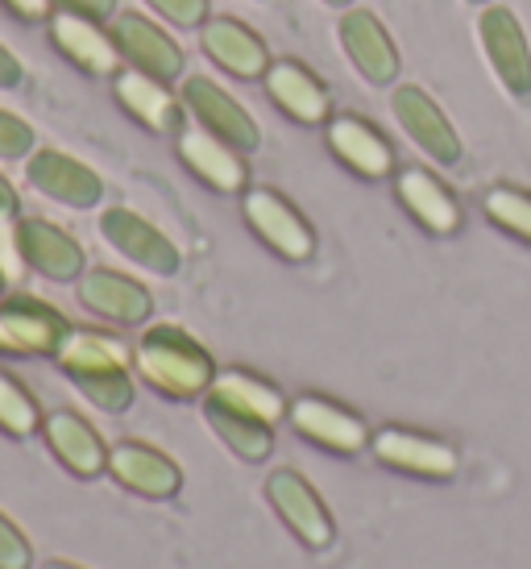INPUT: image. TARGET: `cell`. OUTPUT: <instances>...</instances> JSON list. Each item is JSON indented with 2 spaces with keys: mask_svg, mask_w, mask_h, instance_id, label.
Here are the masks:
<instances>
[{
  "mask_svg": "<svg viewBox=\"0 0 531 569\" xmlns=\"http://www.w3.org/2000/svg\"><path fill=\"white\" fill-rule=\"evenodd\" d=\"M133 366L141 379L167 399H196L217 379L208 349L174 325H158L146 332L133 349Z\"/></svg>",
  "mask_w": 531,
  "mask_h": 569,
  "instance_id": "obj_1",
  "label": "cell"
},
{
  "mask_svg": "<svg viewBox=\"0 0 531 569\" xmlns=\"http://www.w3.org/2000/svg\"><path fill=\"white\" fill-rule=\"evenodd\" d=\"M478 38H482L485 59H490L502 88L511 96H531V47L523 21L511 9L490 4L478 17Z\"/></svg>",
  "mask_w": 531,
  "mask_h": 569,
  "instance_id": "obj_2",
  "label": "cell"
},
{
  "mask_svg": "<svg viewBox=\"0 0 531 569\" xmlns=\"http://www.w3.org/2000/svg\"><path fill=\"white\" fill-rule=\"evenodd\" d=\"M391 112L428 159L449 162V167L461 162V138H457L453 121L440 112V104L423 92L420 83H399L391 92Z\"/></svg>",
  "mask_w": 531,
  "mask_h": 569,
  "instance_id": "obj_3",
  "label": "cell"
},
{
  "mask_svg": "<svg viewBox=\"0 0 531 569\" xmlns=\"http://www.w3.org/2000/svg\"><path fill=\"white\" fill-rule=\"evenodd\" d=\"M67 320L59 308L33 300V296H13L0 303V353H59L67 337Z\"/></svg>",
  "mask_w": 531,
  "mask_h": 569,
  "instance_id": "obj_4",
  "label": "cell"
},
{
  "mask_svg": "<svg viewBox=\"0 0 531 569\" xmlns=\"http://www.w3.org/2000/svg\"><path fill=\"white\" fill-rule=\"evenodd\" d=\"M266 499L274 503V511L282 516V523L295 532L308 549H329L337 528H332L329 507L320 503V495L308 487V478L295 470H274L266 478Z\"/></svg>",
  "mask_w": 531,
  "mask_h": 569,
  "instance_id": "obj_5",
  "label": "cell"
},
{
  "mask_svg": "<svg viewBox=\"0 0 531 569\" xmlns=\"http://www.w3.org/2000/svg\"><path fill=\"white\" fill-rule=\"evenodd\" d=\"M246 221H250L253 233H258L274 253H282L287 262H308L315 253L312 224L303 221L279 191H270V188L246 191Z\"/></svg>",
  "mask_w": 531,
  "mask_h": 569,
  "instance_id": "obj_6",
  "label": "cell"
},
{
  "mask_svg": "<svg viewBox=\"0 0 531 569\" xmlns=\"http://www.w3.org/2000/svg\"><path fill=\"white\" fill-rule=\"evenodd\" d=\"M183 104H188L191 117H196L203 129H212L220 142H229L233 150H241V154L258 150V142H262L258 121H253L250 112L241 109L220 83L208 80V76H188V80H183Z\"/></svg>",
  "mask_w": 531,
  "mask_h": 569,
  "instance_id": "obj_7",
  "label": "cell"
},
{
  "mask_svg": "<svg viewBox=\"0 0 531 569\" xmlns=\"http://www.w3.org/2000/svg\"><path fill=\"white\" fill-rule=\"evenodd\" d=\"M109 30H112L117 50H121L138 71H146V76H154V80H162V83H171L183 76V50H179V42H174L162 26H154L150 17L117 13Z\"/></svg>",
  "mask_w": 531,
  "mask_h": 569,
  "instance_id": "obj_8",
  "label": "cell"
},
{
  "mask_svg": "<svg viewBox=\"0 0 531 569\" xmlns=\"http://www.w3.org/2000/svg\"><path fill=\"white\" fill-rule=\"evenodd\" d=\"M26 179L42 196H50V200H59L67 208H92L104 196L100 174L92 167H83L79 159H71V154H63V150H54V146H42L26 159Z\"/></svg>",
  "mask_w": 531,
  "mask_h": 569,
  "instance_id": "obj_9",
  "label": "cell"
},
{
  "mask_svg": "<svg viewBox=\"0 0 531 569\" xmlns=\"http://www.w3.org/2000/svg\"><path fill=\"white\" fill-rule=\"evenodd\" d=\"M100 233H104L112 250H121L129 262L154 270V274H174L179 262H183L179 250H174V241L162 229H154L146 217H138L133 208H109L100 217Z\"/></svg>",
  "mask_w": 531,
  "mask_h": 569,
  "instance_id": "obj_10",
  "label": "cell"
},
{
  "mask_svg": "<svg viewBox=\"0 0 531 569\" xmlns=\"http://www.w3.org/2000/svg\"><path fill=\"white\" fill-rule=\"evenodd\" d=\"M337 38H341L344 54L353 59V67L365 80L378 83V88L394 83V76H399V50H394L387 26L370 9H349L337 21Z\"/></svg>",
  "mask_w": 531,
  "mask_h": 569,
  "instance_id": "obj_11",
  "label": "cell"
},
{
  "mask_svg": "<svg viewBox=\"0 0 531 569\" xmlns=\"http://www.w3.org/2000/svg\"><path fill=\"white\" fill-rule=\"evenodd\" d=\"M76 296L79 303L104 320H117V325H141V320L154 312V300L141 283H133L129 274H117V270H83L76 279Z\"/></svg>",
  "mask_w": 531,
  "mask_h": 569,
  "instance_id": "obj_12",
  "label": "cell"
},
{
  "mask_svg": "<svg viewBox=\"0 0 531 569\" xmlns=\"http://www.w3.org/2000/svg\"><path fill=\"white\" fill-rule=\"evenodd\" d=\"M374 453L382 466L403 470V475H420V478L457 475L453 445L437 441V437H423V432H407V428H382L374 437Z\"/></svg>",
  "mask_w": 531,
  "mask_h": 569,
  "instance_id": "obj_13",
  "label": "cell"
},
{
  "mask_svg": "<svg viewBox=\"0 0 531 569\" xmlns=\"http://www.w3.org/2000/svg\"><path fill=\"white\" fill-rule=\"evenodd\" d=\"M109 475L146 499H171L174 490L183 487L179 466L141 441H121L117 449H109Z\"/></svg>",
  "mask_w": 531,
  "mask_h": 569,
  "instance_id": "obj_14",
  "label": "cell"
},
{
  "mask_svg": "<svg viewBox=\"0 0 531 569\" xmlns=\"http://www.w3.org/2000/svg\"><path fill=\"white\" fill-rule=\"evenodd\" d=\"M266 92L287 117H295L299 126H324L332 112L329 88L315 80L312 71L295 59H279L266 71Z\"/></svg>",
  "mask_w": 531,
  "mask_h": 569,
  "instance_id": "obj_15",
  "label": "cell"
},
{
  "mask_svg": "<svg viewBox=\"0 0 531 569\" xmlns=\"http://www.w3.org/2000/svg\"><path fill=\"white\" fill-rule=\"evenodd\" d=\"M291 425H295L308 441L324 445L332 453H358V449H365V441H370L361 416H353V411L341 408V403H329V399H315V396H303L291 403Z\"/></svg>",
  "mask_w": 531,
  "mask_h": 569,
  "instance_id": "obj_16",
  "label": "cell"
},
{
  "mask_svg": "<svg viewBox=\"0 0 531 569\" xmlns=\"http://www.w3.org/2000/svg\"><path fill=\"white\" fill-rule=\"evenodd\" d=\"M203 50L217 59L229 76L237 80H266L270 71V50L250 26H241L233 17H217V21H203Z\"/></svg>",
  "mask_w": 531,
  "mask_h": 569,
  "instance_id": "obj_17",
  "label": "cell"
},
{
  "mask_svg": "<svg viewBox=\"0 0 531 569\" xmlns=\"http://www.w3.org/2000/svg\"><path fill=\"white\" fill-rule=\"evenodd\" d=\"M394 191H399V204H403L428 233H440V238H444V233H457V229H461V204H457V196L444 188L432 171L407 167V171H399V179H394Z\"/></svg>",
  "mask_w": 531,
  "mask_h": 569,
  "instance_id": "obj_18",
  "label": "cell"
},
{
  "mask_svg": "<svg viewBox=\"0 0 531 569\" xmlns=\"http://www.w3.org/2000/svg\"><path fill=\"white\" fill-rule=\"evenodd\" d=\"M21 258L54 283H76L83 274V246L42 217L21 221Z\"/></svg>",
  "mask_w": 531,
  "mask_h": 569,
  "instance_id": "obj_19",
  "label": "cell"
},
{
  "mask_svg": "<svg viewBox=\"0 0 531 569\" xmlns=\"http://www.w3.org/2000/svg\"><path fill=\"white\" fill-rule=\"evenodd\" d=\"M42 428H47V445L54 449V458L63 461L71 475L96 478L109 470V449H104V441L96 437V428L83 416H76V411H50Z\"/></svg>",
  "mask_w": 531,
  "mask_h": 569,
  "instance_id": "obj_20",
  "label": "cell"
},
{
  "mask_svg": "<svg viewBox=\"0 0 531 569\" xmlns=\"http://www.w3.org/2000/svg\"><path fill=\"white\" fill-rule=\"evenodd\" d=\"M179 159L188 162L191 171L200 174L208 188L217 191H241L246 188V162L241 150L229 142H220L212 129H179Z\"/></svg>",
  "mask_w": 531,
  "mask_h": 569,
  "instance_id": "obj_21",
  "label": "cell"
},
{
  "mask_svg": "<svg viewBox=\"0 0 531 569\" xmlns=\"http://www.w3.org/2000/svg\"><path fill=\"white\" fill-rule=\"evenodd\" d=\"M50 33H54V47L63 50L67 59L92 76H117V42H112V30H104L100 21H88V17L76 13H59L50 21Z\"/></svg>",
  "mask_w": 531,
  "mask_h": 569,
  "instance_id": "obj_22",
  "label": "cell"
},
{
  "mask_svg": "<svg viewBox=\"0 0 531 569\" xmlns=\"http://www.w3.org/2000/svg\"><path fill=\"white\" fill-rule=\"evenodd\" d=\"M329 146L349 171L365 174V179H387L394 171L391 142L361 117H337L329 126Z\"/></svg>",
  "mask_w": 531,
  "mask_h": 569,
  "instance_id": "obj_23",
  "label": "cell"
},
{
  "mask_svg": "<svg viewBox=\"0 0 531 569\" xmlns=\"http://www.w3.org/2000/svg\"><path fill=\"white\" fill-rule=\"evenodd\" d=\"M117 100L154 133H174L183 126V100L167 92V83L146 76V71H117Z\"/></svg>",
  "mask_w": 531,
  "mask_h": 569,
  "instance_id": "obj_24",
  "label": "cell"
},
{
  "mask_svg": "<svg viewBox=\"0 0 531 569\" xmlns=\"http://www.w3.org/2000/svg\"><path fill=\"white\" fill-rule=\"evenodd\" d=\"M208 399H217L220 408H233L241 416L266 420V425L282 420V411H287L279 391L270 382L258 379V375H246V370H224V375H217L212 387H208Z\"/></svg>",
  "mask_w": 531,
  "mask_h": 569,
  "instance_id": "obj_25",
  "label": "cell"
},
{
  "mask_svg": "<svg viewBox=\"0 0 531 569\" xmlns=\"http://www.w3.org/2000/svg\"><path fill=\"white\" fill-rule=\"evenodd\" d=\"M54 358H59V366H63L71 379H79V375H100V370H129V346L109 337V332L71 329Z\"/></svg>",
  "mask_w": 531,
  "mask_h": 569,
  "instance_id": "obj_26",
  "label": "cell"
},
{
  "mask_svg": "<svg viewBox=\"0 0 531 569\" xmlns=\"http://www.w3.org/2000/svg\"><path fill=\"white\" fill-rule=\"evenodd\" d=\"M203 420L212 425L220 441L233 449L241 461H266L270 458V449H274V432L266 420H253V416H241L233 408H220L217 399H208L203 403Z\"/></svg>",
  "mask_w": 531,
  "mask_h": 569,
  "instance_id": "obj_27",
  "label": "cell"
},
{
  "mask_svg": "<svg viewBox=\"0 0 531 569\" xmlns=\"http://www.w3.org/2000/svg\"><path fill=\"white\" fill-rule=\"evenodd\" d=\"M42 425V411L33 403V396L13 379L0 370V432L9 437H30Z\"/></svg>",
  "mask_w": 531,
  "mask_h": 569,
  "instance_id": "obj_28",
  "label": "cell"
},
{
  "mask_svg": "<svg viewBox=\"0 0 531 569\" xmlns=\"http://www.w3.org/2000/svg\"><path fill=\"white\" fill-rule=\"evenodd\" d=\"M485 217L507 229V233H515V238L531 241V196L519 188H494L485 191Z\"/></svg>",
  "mask_w": 531,
  "mask_h": 569,
  "instance_id": "obj_29",
  "label": "cell"
},
{
  "mask_svg": "<svg viewBox=\"0 0 531 569\" xmlns=\"http://www.w3.org/2000/svg\"><path fill=\"white\" fill-rule=\"evenodd\" d=\"M21 221H17V191L0 174V267L9 274V283L21 279Z\"/></svg>",
  "mask_w": 531,
  "mask_h": 569,
  "instance_id": "obj_30",
  "label": "cell"
},
{
  "mask_svg": "<svg viewBox=\"0 0 531 569\" xmlns=\"http://www.w3.org/2000/svg\"><path fill=\"white\" fill-rule=\"evenodd\" d=\"M79 391L104 411H126L133 403V379L129 370H100V375H79Z\"/></svg>",
  "mask_w": 531,
  "mask_h": 569,
  "instance_id": "obj_31",
  "label": "cell"
},
{
  "mask_svg": "<svg viewBox=\"0 0 531 569\" xmlns=\"http://www.w3.org/2000/svg\"><path fill=\"white\" fill-rule=\"evenodd\" d=\"M33 150V129L21 121L17 112L0 109V159H30Z\"/></svg>",
  "mask_w": 531,
  "mask_h": 569,
  "instance_id": "obj_32",
  "label": "cell"
},
{
  "mask_svg": "<svg viewBox=\"0 0 531 569\" xmlns=\"http://www.w3.org/2000/svg\"><path fill=\"white\" fill-rule=\"evenodd\" d=\"M30 540L17 532V523L9 516H0V569H30Z\"/></svg>",
  "mask_w": 531,
  "mask_h": 569,
  "instance_id": "obj_33",
  "label": "cell"
},
{
  "mask_svg": "<svg viewBox=\"0 0 531 569\" xmlns=\"http://www.w3.org/2000/svg\"><path fill=\"white\" fill-rule=\"evenodd\" d=\"M150 9H158L179 30H196L208 21V0H150Z\"/></svg>",
  "mask_w": 531,
  "mask_h": 569,
  "instance_id": "obj_34",
  "label": "cell"
},
{
  "mask_svg": "<svg viewBox=\"0 0 531 569\" xmlns=\"http://www.w3.org/2000/svg\"><path fill=\"white\" fill-rule=\"evenodd\" d=\"M59 13H76L88 21H112L117 17V0H54Z\"/></svg>",
  "mask_w": 531,
  "mask_h": 569,
  "instance_id": "obj_35",
  "label": "cell"
},
{
  "mask_svg": "<svg viewBox=\"0 0 531 569\" xmlns=\"http://www.w3.org/2000/svg\"><path fill=\"white\" fill-rule=\"evenodd\" d=\"M21 80H26V71H21V59H17L13 50L0 42V88H17Z\"/></svg>",
  "mask_w": 531,
  "mask_h": 569,
  "instance_id": "obj_36",
  "label": "cell"
},
{
  "mask_svg": "<svg viewBox=\"0 0 531 569\" xmlns=\"http://www.w3.org/2000/svg\"><path fill=\"white\" fill-rule=\"evenodd\" d=\"M50 4H54V0H4V9L17 17H26V21H42V17H50Z\"/></svg>",
  "mask_w": 531,
  "mask_h": 569,
  "instance_id": "obj_37",
  "label": "cell"
},
{
  "mask_svg": "<svg viewBox=\"0 0 531 569\" xmlns=\"http://www.w3.org/2000/svg\"><path fill=\"white\" fill-rule=\"evenodd\" d=\"M324 4H332V9H349L353 0H324Z\"/></svg>",
  "mask_w": 531,
  "mask_h": 569,
  "instance_id": "obj_38",
  "label": "cell"
},
{
  "mask_svg": "<svg viewBox=\"0 0 531 569\" xmlns=\"http://www.w3.org/2000/svg\"><path fill=\"white\" fill-rule=\"evenodd\" d=\"M47 569H79V566H71V561H50Z\"/></svg>",
  "mask_w": 531,
  "mask_h": 569,
  "instance_id": "obj_39",
  "label": "cell"
},
{
  "mask_svg": "<svg viewBox=\"0 0 531 569\" xmlns=\"http://www.w3.org/2000/svg\"><path fill=\"white\" fill-rule=\"evenodd\" d=\"M4 287H9V274H4V267H0V296H4Z\"/></svg>",
  "mask_w": 531,
  "mask_h": 569,
  "instance_id": "obj_40",
  "label": "cell"
},
{
  "mask_svg": "<svg viewBox=\"0 0 531 569\" xmlns=\"http://www.w3.org/2000/svg\"><path fill=\"white\" fill-rule=\"evenodd\" d=\"M469 4H485V0H469Z\"/></svg>",
  "mask_w": 531,
  "mask_h": 569,
  "instance_id": "obj_41",
  "label": "cell"
}]
</instances>
